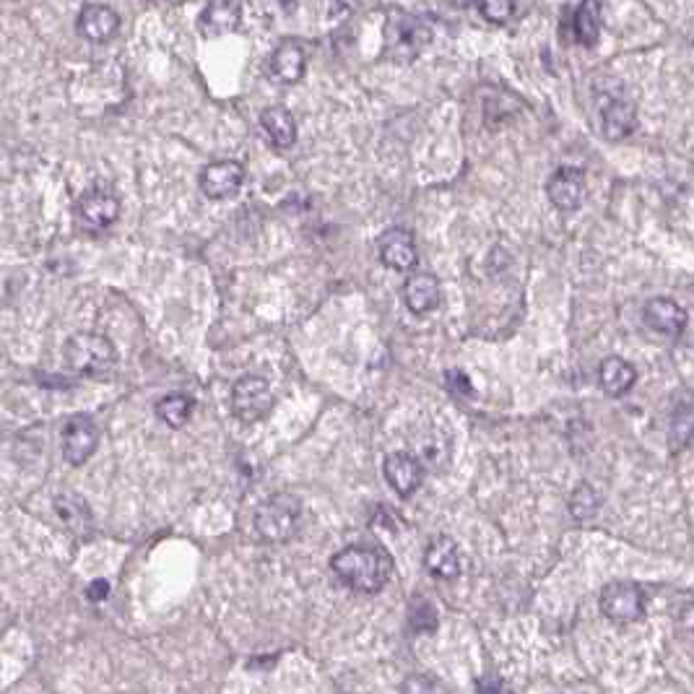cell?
<instances>
[{
  "mask_svg": "<svg viewBox=\"0 0 694 694\" xmlns=\"http://www.w3.org/2000/svg\"><path fill=\"white\" fill-rule=\"evenodd\" d=\"M476 689H479V694H502V679L494 674L481 676V679H476Z\"/></svg>",
  "mask_w": 694,
  "mask_h": 694,
  "instance_id": "29",
  "label": "cell"
},
{
  "mask_svg": "<svg viewBox=\"0 0 694 694\" xmlns=\"http://www.w3.org/2000/svg\"><path fill=\"white\" fill-rule=\"evenodd\" d=\"M120 198L110 188H91L86 190L76 203V224L84 232L99 234L110 229L120 219Z\"/></svg>",
  "mask_w": 694,
  "mask_h": 694,
  "instance_id": "6",
  "label": "cell"
},
{
  "mask_svg": "<svg viewBox=\"0 0 694 694\" xmlns=\"http://www.w3.org/2000/svg\"><path fill=\"white\" fill-rule=\"evenodd\" d=\"M55 513L63 520V526L76 533V536H89L94 531V518H91L89 505L78 494L65 492L55 497Z\"/></svg>",
  "mask_w": 694,
  "mask_h": 694,
  "instance_id": "21",
  "label": "cell"
},
{
  "mask_svg": "<svg viewBox=\"0 0 694 694\" xmlns=\"http://www.w3.org/2000/svg\"><path fill=\"white\" fill-rule=\"evenodd\" d=\"M260 128L266 133L268 141L279 149H289L297 141V123L294 115L286 107H268L260 115Z\"/></svg>",
  "mask_w": 694,
  "mask_h": 694,
  "instance_id": "22",
  "label": "cell"
},
{
  "mask_svg": "<svg viewBox=\"0 0 694 694\" xmlns=\"http://www.w3.org/2000/svg\"><path fill=\"white\" fill-rule=\"evenodd\" d=\"M598 380L604 388L606 396L622 398L624 393H630L632 385L637 380V372L630 362H624L622 357H606L598 367Z\"/></svg>",
  "mask_w": 694,
  "mask_h": 694,
  "instance_id": "20",
  "label": "cell"
},
{
  "mask_svg": "<svg viewBox=\"0 0 694 694\" xmlns=\"http://www.w3.org/2000/svg\"><path fill=\"white\" fill-rule=\"evenodd\" d=\"M273 409V393L266 377L245 375L232 388V411L242 424H258Z\"/></svg>",
  "mask_w": 694,
  "mask_h": 694,
  "instance_id": "5",
  "label": "cell"
},
{
  "mask_svg": "<svg viewBox=\"0 0 694 694\" xmlns=\"http://www.w3.org/2000/svg\"><path fill=\"white\" fill-rule=\"evenodd\" d=\"M424 567L437 580L458 578L461 575V557H458L455 541L450 536H435L429 541L427 552H424Z\"/></svg>",
  "mask_w": 694,
  "mask_h": 694,
  "instance_id": "17",
  "label": "cell"
},
{
  "mask_svg": "<svg viewBox=\"0 0 694 694\" xmlns=\"http://www.w3.org/2000/svg\"><path fill=\"white\" fill-rule=\"evenodd\" d=\"M242 182H245V169L240 162H232V159H224V162L208 164L206 169L198 177V185H201L203 195L211 198V201H227L240 193Z\"/></svg>",
  "mask_w": 694,
  "mask_h": 694,
  "instance_id": "9",
  "label": "cell"
},
{
  "mask_svg": "<svg viewBox=\"0 0 694 694\" xmlns=\"http://www.w3.org/2000/svg\"><path fill=\"white\" fill-rule=\"evenodd\" d=\"M643 318L650 331L669 338L682 336L684 328H687V312H684V307L679 302H674L669 297L650 299L643 310Z\"/></svg>",
  "mask_w": 694,
  "mask_h": 694,
  "instance_id": "14",
  "label": "cell"
},
{
  "mask_svg": "<svg viewBox=\"0 0 694 694\" xmlns=\"http://www.w3.org/2000/svg\"><path fill=\"white\" fill-rule=\"evenodd\" d=\"M383 474L398 497H411L422 487L424 466L411 453H393L385 458Z\"/></svg>",
  "mask_w": 694,
  "mask_h": 694,
  "instance_id": "13",
  "label": "cell"
},
{
  "mask_svg": "<svg viewBox=\"0 0 694 694\" xmlns=\"http://www.w3.org/2000/svg\"><path fill=\"white\" fill-rule=\"evenodd\" d=\"M99 445V429L89 416H71L63 427V458L71 466H84Z\"/></svg>",
  "mask_w": 694,
  "mask_h": 694,
  "instance_id": "8",
  "label": "cell"
},
{
  "mask_svg": "<svg viewBox=\"0 0 694 694\" xmlns=\"http://www.w3.org/2000/svg\"><path fill=\"white\" fill-rule=\"evenodd\" d=\"M445 380H448V388L453 390V393H458V396H474L471 380H468L461 370H450L448 375H445Z\"/></svg>",
  "mask_w": 694,
  "mask_h": 694,
  "instance_id": "27",
  "label": "cell"
},
{
  "mask_svg": "<svg viewBox=\"0 0 694 694\" xmlns=\"http://www.w3.org/2000/svg\"><path fill=\"white\" fill-rule=\"evenodd\" d=\"M242 21L240 0H208L206 8L198 16V29L203 37L216 39L224 34L237 32Z\"/></svg>",
  "mask_w": 694,
  "mask_h": 694,
  "instance_id": "12",
  "label": "cell"
},
{
  "mask_svg": "<svg viewBox=\"0 0 694 694\" xmlns=\"http://www.w3.org/2000/svg\"><path fill=\"white\" fill-rule=\"evenodd\" d=\"M190 414H193V398L182 396V393H172V396H164L162 401L156 403V416L162 419L164 424H169L172 429H180L188 424Z\"/></svg>",
  "mask_w": 694,
  "mask_h": 694,
  "instance_id": "24",
  "label": "cell"
},
{
  "mask_svg": "<svg viewBox=\"0 0 694 694\" xmlns=\"http://www.w3.org/2000/svg\"><path fill=\"white\" fill-rule=\"evenodd\" d=\"M435 32L411 13L390 11L385 21V58L393 63H411L432 42Z\"/></svg>",
  "mask_w": 694,
  "mask_h": 694,
  "instance_id": "3",
  "label": "cell"
},
{
  "mask_svg": "<svg viewBox=\"0 0 694 694\" xmlns=\"http://www.w3.org/2000/svg\"><path fill=\"white\" fill-rule=\"evenodd\" d=\"M331 570L351 591L380 593L393 575V559L380 546L354 544L333 554Z\"/></svg>",
  "mask_w": 694,
  "mask_h": 694,
  "instance_id": "1",
  "label": "cell"
},
{
  "mask_svg": "<svg viewBox=\"0 0 694 694\" xmlns=\"http://www.w3.org/2000/svg\"><path fill=\"white\" fill-rule=\"evenodd\" d=\"M107 593H110V585L104 583V580H94L89 588V598L91 601H99V598H107Z\"/></svg>",
  "mask_w": 694,
  "mask_h": 694,
  "instance_id": "30",
  "label": "cell"
},
{
  "mask_svg": "<svg viewBox=\"0 0 694 694\" xmlns=\"http://www.w3.org/2000/svg\"><path fill=\"white\" fill-rule=\"evenodd\" d=\"M117 29H120V16L110 6L91 3V6H84V11L78 13V34L86 42L104 45V42H110L115 37Z\"/></svg>",
  "mask_w": 694,
  "mask_h": 694,
  "instance_id": "15",
  "label": "cell"
},
{
  "mask_svg": "<svg viewBox=\"0 0 694 694\" xmlns=\"http://www.w3.org/2000/svg\"><path fill=\"white\" fill-rule=\"evenodd\" d=\"M401 694H437L435 682L427 676H411L409 682L403 684Z\"/></svg>",
  "mask_w": 694,
  "mask_h": 694,
  "instance_id": "28",
  "label": "cell"
},
{
  "mask_svg": "<svg viewBox=\"0 0 694 694\" xmlns=\"http://www.w3.org/2000/svg\"><path fill=\"white\" fill-rule=\"evenodd\" d=\"M377 253L385 266L393 268V271H411L416 266V242L414 234L409 229H388V232L377 240Z\"/></svg>",
  "mask_w": 694,
  "mask_h": 694,
  "instance_id": "11",
  "label": "cell"
},
{
  "mask_svg": "<svg viewBox=\"0 0 694 694\" xmlns=\"http://www.w3.org/2000/svg\"><path fill=\"white\" fill-rule=\"evenodd\" d=\"M403 299L414 315H427V312L437 310L442 302V289L435 273H411L406 286H403Z\"/></svg>",
  "mask_w": 694,
  "mask_h": 694,
  "instance_id": "16",
  "label": "cell"
},
{
  "mask_svg": "<svg viewBox=\"0 0 694 694\" xmlns=\"http://www.w3.org/2000/svg\"><path fill=\"white\" fill-rule=\"evenodd\" d=\"M601 120H604V136L609 141H622V138H627L635 130V104L627 102V99H609L601 107Z\"/></svg>",
  "mask_w": 694,
  "mask_h": 694,
  "instance_id": "19",
  "label": "cell"
},
{
  "mask_svg": "<svg viewBox=\"0 0 694 694\" xmlns=\"http://www.w3.org/2000/svg\"><path fill=\"white\" fill-rule=\"evenodd\" d=\"M575 39L583 47H596L601 37V0H583L572 19Z\"/></svg>",
  "mask_w": 694,
  "mask_h": 694,
  "instance_id": "23",
  "label": "cell"
},
{
  "mask_svg": "<svg viewBox=\"0 0 694 694\" xmlns=\"http://www.w3.org/2000/svg\"><path fill=\"white\" fill-rule=\"evenodd\" d=\"M65 362L78 375L102 377L115 367L117 351L102 333H73L65 341Z\"/></svg>",
  "mask_w": 694,
  "mask_h": 694,
  "instance_id": "4",
  "label": "cell"
},
{
  "mask_svg": "<svg viewBox=\"0 0 694 694\" xmlns=\"http://www.w3.org/2000/svg\"><path fill=\"white\" fill-rule=\"evenodd\" d=\"M305 68H307V55L305 50H302V45L299 42H294V39H286V42H281L276 50H273L271 55V76L279 81V84H299L302 81V76H305Z\"/></svg>",
  "mask_w": 694,
  "mask_h": 694,
  "instance_id": "18",
  "label": "cell"
},
{
  "mask_svg": "<svg viewBox=\"0 0 694 694\" xmlns=\"http://www.w3.org/2000/svg\"><path fill=\"white\" fill-rule=\"evenodd\" d=\"M546 193L559 211H578L585 198V172L580 167H559L546 182Z\"/></svg>",
  "mask_w": 694,
  "mask_h": 694,
  "instance_id": "10",
  "label": "cell"
},
{
  "mask_svg": "<svg viewBox=\"0 0 694 694\" xmlns=\"http://www.w3.org/2000/svg\"><path fill=\"white\" fill-rule=\"evenodd\" d=\"M409 619H411V627H414L416 632L437 630V611H435V606L429 604V601H422V598L411 604Z\"/></svg>",
  "mask_w": 694,
  "mask_h": 694,
  "instance_id": "26",
  "label": "cell"
},
{
  "mask_svg": "<svg viewBox=\"0 0 694 694\" xmlns=\"http://www.w3.org/2000/svg\"><path fill=\"white\" fill-rule=\"evenodd\" d=\"M253 526L266 544H286L302 528V502L289 492L271 494L255 510Z\"/></svg>",
  "mask_w": 694,
  "mask_h": 694,
  "instance_id": "2",
  "label": "cell"
},
{
  "mask_svg": "<svg viewBox=\"0 0 694 694\" xmlns=\"http://www.w3.org/2000/svg\"><path fill=\"white\" fill-rule=\"evenodd\" d=\"M601 611L604 617L617 624H632L640 622L645 617V593L637 583H609L601 591Z\"/></svg>",
  "mask_w": 694,
  "mask_h": 694,
  "instance_id": "7",
  "label": "cell"
},
{
  "mask_svg": "<svg viewBox=\"0 0 694 694\" xmlns=\"http://www.w3.org/2000/svg\"><path fill=\"white\" fill-rule=\"evenodd\" d=\"M279 3H281V8H284V11H294L299 0H279Z\"/></svg>",
  "mask_w": 694,
  "mask_h": 694,
  "instance_id": "32",
  "label": "cell"
},
{
  "mask_svg": "<svg viewBox=\"0 0 694 694\" xmlns=\"http://www.w3.org/2000/svg\"><path fill=\"white\" fill-rule=\"evenodd\" d=\"M448 3L455 8H468V6H474L476 0H448Z\"/></svg>",
  "mask_w": 694,
  "mask_h": 694,
  "instance_id": "31",
  "label": "cell"
},
{
  "mask_svg": "<svg viewBox=\"0 0 694 694\" xmlns=\"http://www.w3.org/2000/svg\"><path fill=\"white\" fill-rule=\"evenodd\" d=\"M476 8L492 24H507L515 13V0H476Z\"/></svg>",
  "mask_w": 694,
  "mask_h": 694,
  "instance_id": "25",
  "label": "cell"
}]
</instances>
